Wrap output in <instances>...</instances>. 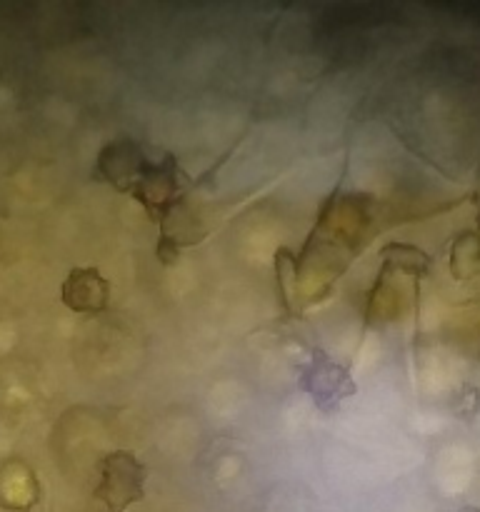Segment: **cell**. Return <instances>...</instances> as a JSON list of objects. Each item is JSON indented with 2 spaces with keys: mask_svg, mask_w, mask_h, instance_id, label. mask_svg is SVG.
<instances>
[{
  "mask_svg": "<svg viewBox=\"0 0 480 512\" xmlns=\"http://www.w3.org/2000/svg\"><path fill=\"white\" fill-rule=\"evenodd\" d=\"M95 498L110 512H123L145 498V465L130 450H113L100 460Z\"/></svg>",
  "mask_w": 480,
  "mask_h": 512,
  "instance_id": "cell-1",
  "label": "cell"
},
{
  "mask_svg": "<svg viewBox=\"0 0 480 512\" xmlns=\"http://www.w3.org/2000/svg\"><path fill=\"white\" fill-rule=\"evenodd\" d=\"M60 300L73 313H103L110 300V283L98 268H73L60 285Z\"/></svg>",
  "mask_w": 480,
  "mask_h": 512,
  "instance_id": "cell-2",
  "label": "cell"
},
{
  "mask_svg": "<svg viewBox=\"0 0 480 512\" xmlns=\"http://www.w3.org/2000/svg\"><path fill=\"white\" fill-rule=\"evenodd\" d=\"M383 273H403L423 278L430 270V255L410 243H388L380 248Z\"/></svg>",
  "mask_w": 480,
  "mask_h": 512,
  "instance_id": "cell-3",
  "label": "cell"
}]
</instances>
